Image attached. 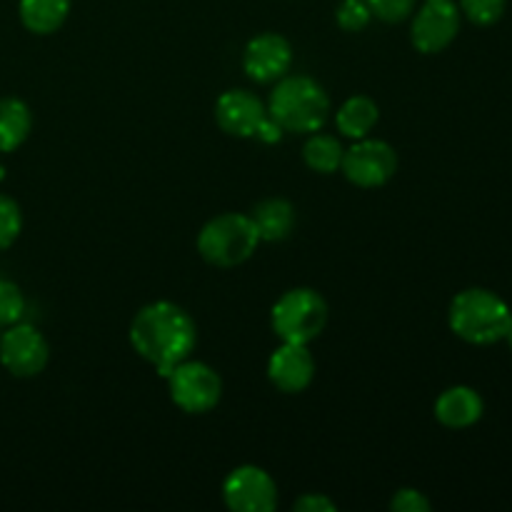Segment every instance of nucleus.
I'll return each instance as SVG.
<instances>
[{"label": "nucleus", "mask_w": 512, "mask_h": 512, "mask_svg": "<svg viewBox=\"0 0 512 512\" xmlns=\"http://www.w3.org/2000/svg\"><path fill=\"white\" fill-rule=\"evenodd\" d=\"M293 65V45L278 33H263L243 50V70L255 83H278Z\"/></svg>", "instance_id": "nucleus-11"}, {"label": "nucleus", "mask_w": 512, "mask_h": 512, "mask_svg": "<svg viewBox=\"0 0 512 512\" xmlns=\"http://www.w3.org/2000/svg\"><path fill=\"white\" fill-rule=\"evenodd\" d=\"M20 23L35 35H50L65 23L70 13V0H20Z\"/></svg>", "instance_id": "nucleus-18"}, {"label": "nucleus", "mask_w": 512, "mask_h": 512, "mask_svg": "<svg viewBox=\"0 0 512 512\" xmlns=\"http://www.w3.org/2000/svg\"><path fill=\"white\" fill-rule=\"evenodd\" d=\"M273 330L283 343L308 345L328 325V303L313 288H293L273 305Z\"/></svg>", "instance_id": "nucleus-5"}, {"label": "nucleus", "mask_w": 512, "mask_h": 512, "mask_svg": "<svg viewBox=\"0 0 512 512\" xmlns=\"http://www.w3.org/2000/svg\"><path fill=\"white\" fill-rule=\"evenodd\" d=\"M268 378L280 393L298 395L313 383L315 360L308 345L283 343L268 360Z\"/></svg>", "instance_id": "nucleus-13"}, {"label": "nucleus", "mask_w": 512, "mask_h": 512, "mask_svg": "<svg viewBox=\"0 0 512 512\" xmlns=\"http://www.w3.org/2000/svg\"><path fill=\"white\" fill-rule=\"evenodd\" d=\"M450 330L470 345H493L505 340L512 323L510 305L498 293L485 288H468L450 303Z\"/></svg>", "instance_id": "nucleus-3"}, {"label": "nucleus", "mask_w": 512, "mask_h": 512, "mask_svg": "<svg viewBox=\"0 0 512 512\" xmlns=\"http://www.w3.org/2000/svg\"><path fill=\"white\" fill-rule=\"evenodd\" d=\"M370 13L383 23H403L413 15L415 0H368Z\"/></svg>", "instance_id": "nucleus-24"}, {"label": "nucleus", "mask_w": 512, "mask_h": 512, "mask_svg": "<svg viewBox=\"0 0 512 512\" xmlns=\"http://www.w3.org/2000/svg\"><path fill=\"white\" fill-rule=\"evenodd\" d=\"M253 223L258 228L260 243H280L288 238L295 228V208L285 198H268L255 205Z\"/></svg>", "instance_id": "nucleus-15"}, {"label": "nucleus", "mask_w": 512, "mask_h": 512, "mask_svg": "<svg viewBox=\"0 0 512 512\" xmlns=\"http://www.w3.org/2000/svg\"><path fill=\"white\" fill-rule=\"evenodd\" d=\"M293 510H298V512H335L338 510V505H335L330 498H325V495L308 493V495H303V498L295 500Z\"/></svg>", "instance_id": "nucleus-26"}, {"label": "nucleus", "mask_w": 512, "mask_h": 512, "mask_svg": "<svg viewBox=\"0 0 512 512\" xmlns=\"http://www.w3.org/2000/svg\"><path fill=\"white\" fill-rule=\"evenodd\" d=\"M260 245L253 218L243 213H223L210 218L198 233V253L215 268H235L253 258Z\"/></svg>", "instance_id": "nucleus-4"}, {"label": "nucleus", "mask_w": 512, "mask_h": 512, "mask_svg": "<svg viewBox=\"0 0 512 512\" xmlns=\"http://www.w3.org/2000/svg\"><path fill=\"white\" fill-rule=\"evenodd\" d=\"M435 418L450 430H465L483 418V398L473 388L455 385L435 400Z\"/></svg>", "instance_id": "nucleus-14"}, {"label": "nucleus", "mask_w": 512, "mask_h": 512, "mask_svg": "<svg viewBox=\"0 0 512 512\" xmlns=\"http://www.w3.org/2000/svg\"><path fill=\"white\" fill-rule=\"evenodd\" d=\"M390 508L398 512H428L430 510V500L425 498L420 490L413 488H403L395 493V498L390 500Z\"/></svg>", "instance_id": "nucleus-25"}, {"label": "nucleus", "mask_w": 512, "mask_h": 512, "mask_svg": "<svg viewBox=\"0 0 512 512\" xmlns=\"http://www.w3.org/2000/svg\"><path fill=\"white\" fill-rule=\"evenodd\" d=\"M505 340H508L510 348H512V323H510V328H508V335H505Z\"/></svg>", "instance_id": "nucleus-28"}, {"label": "nucleus", "mask_w": 512, "mask_h": 512, "mask_svg": "<svg viewBox=\"0 0 512 512\" xmlns=\"http://www.w3.org/2000/svg\"><path fill=\"white\" fill-rule=\"evenodd\" d=\"M378 118L380 110L373 98H368V95H353L335 113V125H338V130L345 138L360 140L368 138L370 130L378 125Z\"/></svg>", "instance_id": "nucleus-16"}, {"label": "nucleus", "mask_w": 512, "mask_h": 512, "mask_svg": "<svg viewBox=\"0 0 512 512\" xmlns=\"http://www.w3.org/2000/svg\"><path fill=\"white\" fill-rule=\"evenodd\" d=\"M343 145L335 135H325V133H315L310 135L308 143L303 148V160L310 170L320 175H330L340 168L343 163Z\"/></svg>", "instance_id": "nucleus-19"}, {"label": "nucleus", "mask_w": 512, "mask_h": 512, "mask_svg": "<svg viewBox=\"0 0 512 512\" xmlns=\"http://www.w3.org/2000/svg\"><path fill=\"white\" fill-rule=\"evenodd\" d=\"M223 500L235 512H270L278 505V485L258 465H240L225 478Z\"/></svg>", "instance_id": "nucleus-9"}, {"label": "nucleus", "mask_w": 512, "mask_h": 512, "mask_svg": "<svg viewBox=\"0 0 512 512\" xmlns=\"http://www.w3.org/2000/svg\"><path fill=\"white\" fill-rule=\"evenodd\" d=\"M33 113L20 98H0V153H13L28 140Z\"/></svg>", "instance_id": "nucleus-17"}, {"label": "nucleus", "mask_w": 512, "mask_h": 512, "mask_svg": "<svg viewBox=\"0 0 512 512\" xmlns=\"http://www.w3.org/2000/svg\"><path fill=\"white\" fill-rule=\"evenodd\" d=\"M340 168L358 188H380L398 170V153L385 140L360 138L353 148L345 150Z\"/></svg>", "instance_id": "nucleus-7"}, {"label": "nucleus", "mask_w": 512, "mask_h": 512, "mask_svg": "<svg viewBox=\"0 0 512 512\" xmlns=\"http://www.w3.org/2000/svg\"><path fill=\"white\" fill-rule=\"evenodd\" d=\"M50 358L48 340L33 325H10L0 335V363L15 378H35L45 370Z\"/></svg>", "instance_id": "nucleus-8"}, {"label": "nucleus", "mask_w": 512, "mask_h": 512, "mask_svg": "<svg viewBox=\"0 0 512 512\" xmlns=\"http://www.w3.org/2000/svg\"><path fill=\"white\" fill-rule=\"evenodd\" d=\"M265 118L268 108L250 90H228L215 103V123L235 138H255V130Z\"/></svg>", "instance_id": "nucleus-12"}, {"label": "nucleus", "mask_w": 512, "mask_h": 512, "mask_svg": "<svg viewBox=\"0 0 512 512\" xmlns=\"http://www.w3.org/2000/svg\"><path fill=\"white\" fill-rule=\"evenodd\" d=\"M370 18H373V13H370L368 0H343L338 5V13H335V20L345 33H360V30L368 28Z\"/></svg>", "instance_id": "nucleus-21"}, {"label": "nucleus", "mask_w": 512, "mask_h": 512, "mask_svg": "<svg viewBox=\"0 0 512 512\" xmlns=\"http://www.w3.org/2000/svg\"><path fill=\"white\" fill-rule=\"evenodd\" d=\"M283 133L285 130L268 115V118L258 125V130H255V138L263 140V143H278V140L283 138Z\"/></svg>", "instance_id": "nucleus-27"}, {"label": "nucleus", "mask_w": 512, "mask_h": 512, "mask_svg": "<svg viewBox=\"0 0 512 512\" xmlns=\"http://www.w3.org/2000/svg\"><path fill=\"white\" fill-rule=\"evenodd\" d=\"M170 400L188 415L210 413L223 398V380L210 365L183 360L168 375Z\"/></svg>", "instance_id": "nucleus-6"}, {"label": "nucleus", "mask_w": 512, "mask_h": 512, "mask_svg": "<svg viewBox=\"0 0 512 512\" xmlns=\"http://www.w3.org/2000/svg\"><path fill=\"white\" fill-rule=\"evenodd\" d=\"M198 343V328L188 310L170 300H158L135 313L130 323V345L160 375H168L190 358Z\"/></svg>", "instance_id": "nucleus-1"}, {"label": "nucleus", "mask_w": 512, "mask_h": 512, "mask_svg": "<svg viewBox=\"0 0 512 512\" xmlns=\"http://www.w3.org/2000/svg\"><path fill=\"white\" fill-rule=\"evenodd\" d=\"M25 313V298L10 280H0V328H10Z\"/></svg>", "instance_id": "nucleus-22"}, {"label": "nucleus", "mask_w": 512, "mask_h": 512, "mask_svg": "<svg viewBox=\"0 0 512 512\" xmlns=\"http://www.w3.org/2000/svg\"><path fill=\"white\" fill-rule=\"evenodd\" d=\"M23 230V213L20 205L8 195H0V250L10 248Z\"/></svg>", "instance_id": "nucleus-20"}, {"label": "nucleus", "mask_w": 512, "mask_h": 512, "mask_svg": "<svg viewBox=\"0 0 512 512\" xmlns=\"http://www.w3.org/2000/svg\"><path fill=\"white\" fill-rule=\"evenodd\" d=\"M268 115L285 133H318L330 115V98L308 75H283L270 93Z\"/></svg>", "instance_id": "nucleus-2"}, {"label": "nucleus", "mask_w": 512, "mask_h": 512, "mask_svg": "<svg viewBox=\"0 0 512 512\" xmlns=\"http://www.w3.org/2000/svg\"><path fill=\"white\" fill-rule=\"evenodd\" d=\"M460 30V10L453 0H425L415 13L410 38L425 55H435L448 48Z\"/></svg>", "instance_id": "nucleus-10"}, {"label": "nucleus", "mask_w": 512, "mask_h": 512, "mask_svg": "<svg viewBox=\"0 0 512 512\" xmlns=\"http://www.w3.org/2000/svg\"><path fill=\"white\" fill-rule=\"evenodd\" d=\"M508 0H460L465 18L475 25H493L503 18Z\"/></svg>", "instance_id": "nucleus-23"}]
</instances>
